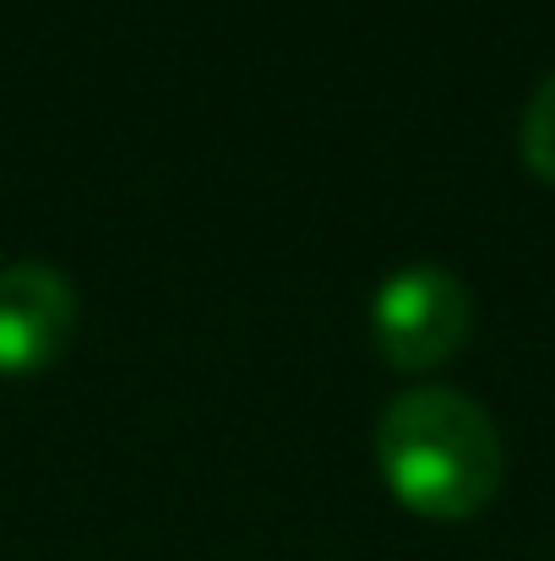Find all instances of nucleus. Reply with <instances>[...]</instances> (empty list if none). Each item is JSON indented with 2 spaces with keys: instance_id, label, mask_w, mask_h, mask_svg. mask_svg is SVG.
<instances>
[{
  "instance_id": "f257e3e1",
  "label": "nucleus",
  "mask_w": 555,
  "mask_h": 561,
  "mask_svg": "<svg viewBox=\"0 0 555 561\" xmlns=\"http://www.w3.org/2000/svg\"><path fill=\"white\" fill-rule=\"evenodd\" d=\"M375 463L386 491L419 518H474L507 474L501 431L458 387H408L375 420Z\"/></svg>"
},
{
  "instance_id": "f03ea898",
  "label": "nucleus",
  "mask_w": 555,
  "mask_h": 561,
  "mask_svg": "<svg viewBox=\"0 0 555 561\" xmlns=\"http://www.w3.org/2000/svg\"><path fill=\"white\" fill-rule=\"evenodd\" d=\"M474 328V300L463 278L441 262H408L381 278L370 300V333L386 366L397 371H430L463 350Z\"/></svg>"
},
{
  "instance_id": "7ed1b4c3",
  "label": "nucleus",
  "mask_w": 555,
  "mask_h": 561,
  "mask_svg": "<svg viewBox=\"0 0 555 561\" xmlns=\"http://www.w3.org/2000/svg\"><path fill=\"white\" fill-rule=\"evenodd\" d=\"M77 339V289L55 262L0 267V376L49 371Z\"/></svg>"
},
{
  "instance_id": "20e7f679",
  "label": "nucleus",
  "mask_w": 555,
  "mask_h": 561,
  "mask_svg": "<svg viewBox=\"0 0 555 561\" xmlns=\"http://www.w3.org/2000/svg\"><path fill=\"white\" fill-rule=\"evenodd\" d=\"M518 148H523V164L555 186V71L534 88L529 110H523V131H518Z\"/></svg>"
}]
</instances>
